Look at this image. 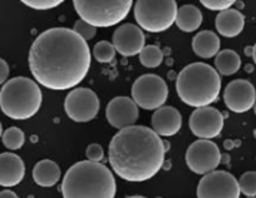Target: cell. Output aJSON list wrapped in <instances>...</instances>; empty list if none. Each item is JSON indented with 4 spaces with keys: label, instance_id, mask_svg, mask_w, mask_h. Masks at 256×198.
Wrapping results in <instances>:
<instances>
[{
    "label": "cell",
    "instance_id": "obj_36",
    "mask_svg": "<svg viewBox=\"0 0 256 198\" xmlns=\"http://www.w3.org/2000/svg\"><path fill=\"white\" fill-rule=\"evenodd\" d=\"M127 198H146V197H142V196H131V197H127Z\"/></svg>",
    "mask_w": 256,
    "mask_h": 198
},
{
    "label": "cell",
    "instance_id": "obj_17",
    "mask_svg": "<svg viewBox=\"0 0 256 198\" xmlns=\"http://www.w3.org/2000/svg\"><path fill=\"white\" fill-rule=\"evenodd\" d=\"M26 175V166L23 160L14 153L0 155V186L16 187L23 181Z\"/></svg>",
    "mask_w": 256,
    "mask_h": 198
},
{
    "label": "cell",
    "instance_id": "obj_27",
    "mask_svg": "<svg viewBox=\"0 0 256 198\" xmlns=\"http://www.w3.org/2000/svg\"><path fill=\"white\" fill-rule=\"evenodd\" d=\"M73 31L78 34L82 39H84L86 41L92 40L96 36V33H97V29L94 26L90 25L88 23H86L84 20L80 19L74 23V26H73Z\"/></svg>",
    "mask_w": 256,
    "mask_h": 198
},
{
    "label": "cell",
    "instance_id": "obj_39",
    "mask_svg": "<svg viewBox=\"0 0 256 198\" xmlns=\"http://www.w3.org/2000/svg\"><path fill=\"white\" fill-rule=\"evenodd\" d=\"M246 198H256V197H246Z\"/></svg>",
    "mask_w": 256,
    "mask_h": 198
},
{
    "label": "cell",
    "instance_id": "obj_21",
    "mask_svg": "<svg viewBox=\"0 0 256 198\" xmlns=\"http://www.w3.org/2000/svg\"><path fill=\"white\" fill-rule=\"evenodd\" d=\"M174 23L184 33H192L202 24V13L195 5H184L177 10Z\"/></svg>",
    "mask_w": 256,
    "mask_h": 198
},
{
    "label": "cell",
    "instance_id": "obj_37",
    "mask_svg": "<svg viewBox=\"0 0 256 198\" xmlns=\"http://www.w3.org/2000/svg\"><path fill=\"white\" fill-rule=\"evenodd\" d=\"M254 112H255V114H256V103L254 104Z\"/></svg>",
    "mask_w": 256,
    "mask_h": 198
},
{
    "label": "cell",
    "instance_id": "obj_8",
    "mask_svg": "<svg viewBox=\"0 0 256 198\" xmlns=\"http://www.w3.org/2000/svg\"><path fill=\"white\" fill-rule=\"evenodd\" d=\"M168 98V87L161 77L156 74H144L132 85V99L137 107L146 111H157L164 107Z\"/></svg>",
    "mask_w": 256,
    "mask_h": 198
},
{
    "label": "cell",
    "instance_id": "obj_35",
    "mask_svg": "<svg viewBox=\"0 0 256 198\" xmlns=\"http://www.w3.org/2000/svg\"><path fill=\"white\" fill-rule=\"evenodd\" d=\"M3 136V127H2V123H0V138Z\"/></svg>",
    "mask_w": 256,
    "mask_h": 198
},
{
    "label": "cell",
    "instance_id": "obj_16",
    "mask_svg": "<svg viewBox=\"0 0 256 198\" xmlns=\"http://www.w3.org/2000/svg\"><path fill=\"white\" fill-rule=\"evenodd\" d=\"M152 129L161 137H172L181 129L182 117L176 108L164 106L152 116Z\"/></svg>",
    "mask_w": 256,
    "mask_h": 198
},
{
    "label": "cell",
    "instance_id": "obj_13",
    "mask_svg": "<svg viewBox=\"0 0 256 198\" xmlns=\"http://www.w3.org/2000/svg\"><path fill=\"white\" fill-rule=\"evenodd\" d=\"M224 102L234 113H245L256 103L255 87L246 79H235L226 85Z\"/></svg>",
    "mask_w": 256,
    "mask_h": 198
},
{
    "label": "cell",
    "instance_id": "obj_24",
    "mask_svg": "<svg viewBox=\"0 0 256 198\" xmlns=\"http://www.w3.org/2000/svg\"><path fill=\"white\" fill-rule=\"evenodd\" d=\"M2 139H3V144L8 150L16 151L23 147L24 142H26V136L18 127H10L6 132H3Z\"/></svg>",
    "mask_w": 256,
    "mask_h": 198
},
{
    "label": "cell",
    "instance_id": "obj_14",
    "mask_svg": "<svg viewBox=\"0 0 256 198\" xmlns=\"http://www.w3.org/2000/svg\"><path fill=\"white\" fill-rule=\"evenodd\" d=\"M138 117V107L134 99L128 97L113 98L106 108V118L108 123L120 131L134 126Z\"/></svg>",
    "mask_w": 256,
    "mask_h": 198
},
{
    "label": "cell",
    "instance_id": "obj_15",
    "mask_svg": "<svg viewBox=\"0 0 256 198\" xmlns=\"http://www.w3.org/2000/svg\"><path fill=\"white\" fill-rule=\"evenodd\" d=\"M112 41L116 52L123 57H134L142 52L146 38L140 26L134 24H123L114 30Z\"/></svg>",
    "mask_w": 256,
    "mask_h": 198
},
{
    "label": "cell",
    "instance_id": "obj_38",
    "mask_svg": "<svg viewBox=\"0 0 256 198\" xmlns=\"http://www.w3.org/2000/svg\"><path fill=\"white\" fill-rule=\"evenodd\" d=\"M254 137H255V138H256V128H255V131H254Z\"/></svg>",
    "mask_w": 256,
    "mask_h": 198
},
{
    "label": "cell",
    "instance_id": "obj_30",
    "mask_svg": "<svg viewBox=\"0 0 256 198\" xmlns=\"http://www.w3.org/2000/svg\"><path fill=\"white\" fill-rule=\"evenodd\" d=\"M86 156H87L90 162L100 163V161H102L103 157H104V151H103L100 144L92 143L88 146L87 151H86Z\"/></svg>",
    "mask_w": 256,
    "mask_h": 198
},
{
    "label": "cell",
    "instance_id": "obj_28",
    "mask_svg": "<svg viewBox=\"0 0 256 198\" xmlns=\"http://www.w3.org/2000/svg\"><path fill=\"white\" fill-rule=\"evenodd\" d=\"M63 3L62 0H24L23 4L36 10H48Z\"/></svg>",
    "mask_w": 256,
    "mask_h": 198
},
{
    "label": "cell",
    "instance_id": "obj_26",
    "mask_svg": "<svg viewBox=\"0 0 256 198\" xmlns=\"http://www.w3.org/2000/svg\"><path fill=\"white\" fill-rule=\"evenodd\" d=\"M240 192L246 197H256V172L248 171L245 172L238 180Z\"/></svg>",
    "mask_w": 256,
    "mask_h": 198
},
{
    "label": "cell",
    "instance_id": "obj_12",
    "mask_svg": "<svg viewBox=\"0 0 256 198\" xmlns=\"http://www.w3.org/2000/svg\"><path fill=\"white\" fill-rule=\"evenodd\" d=\"M190 129L201 139H212L222 132L224 116L214 107L195 109L190 117Z\"/></svg>",
    "mask_w": 256,
    "mask_h": 198
},
{
    "label": "cell",
    "instance_id": "obj_34",
    "mask_svg": "<svg viewBox=\"0 0 256 198\" xmlns=\"http://www.w3.org/2000/svg\"><path fill=\"white\" fill-rule=\"evenodd\" d=\"M245 52L248 55H252V46H248Z\"/></svg>",
    "mask_w": 256,
    "mask_h": 198
},
{
    "label": "cell",
    "instance_id": "obj_1",
    "mask_svg": "<svg viewBox=\"0 0 256 198\" xmlns=\"http://www.w3.org/2000/svg\"><path fill=\"white\" fill-rule=\"evenodd\" d=\"M87 41L73 29L52 28L36 36L29 50V68L36 82L52 90L77 87L90 68Z\"/></svg>",
    "mask_w": 256,
    "mask_h": 198
},
{
    "label": "cell",
    "instance_id": "obj_25",
    "mask_svg": "<svg viewBox=\"0 0 256 198\" xmlns=\"http://www.w3.org/2000/svg\"><path fill=\"white\" fill-rule=\"evenodd\" d=\"M114 55H116L114 46H113V44H110V41L107 40L98 41V43L94 45V48H93V57H94L96 60L100 63L112 62Z\"/></svg>",
    "mask_w": 256,
    "mask_h": 198
},
{
    "label": "cell",
    "instance_id": "obj_18",
    "mask_svg": "<svg viewBox=\"0 0 256 198\" xmlns=\"http://www.w3.org/2000/svg\"><path fill=\"white\" fill-rule=\"evenodd\" d=\"M215 25L218 34L225 38H235L245 26V16L236 9H228L218 13L215 19Z\"/></svg>",
    "mask_w": 256,
    "mask_h": 198
},
{
    "label": "cell",
    "instance_id": "obj_31",
    "mask_svg": "<svg viewBox=\"0 0 256 198\" xmlns=\"http://www.w3.org/2000/svg\"><path fill=\"white\" fill-rule=\"evenodd\" d=\"M9 77V65L4 59L0 58V85L6 84Z\"/></svg>",
    "mask_w": 256,
    "mask_h": 198
},
{
    "label": "cell",
    "instance_id": "obj_7",
    "mask_svg": "<svg viewBox=\"0 0 256 198\" xmlns=\"http://www.w3.org/2000/svg\"><path fill=\"white\" fill-rule=\"evenodd\" d=\"M177 10L174 0H138L134 8L138 25L150 33H161L171 28L176 21Z\"/></svg>",
    "mask_w": 256,
    "mask_h": 198
},
{
    "label": "cell",
    "instance_id": "obj_33",
    "mask_svg": "<svg viewBox=\"0 0 256 198\" xmlns=\"http://www.w3.org/2000/svg\"><path fill=\"white\" fill-rule=\"evenodd\" d=\"M251 57H252L254 62H255V64H256V44L252 46V55H251Z\"/></svg>",
    "mask_w": 256,
    "mask_h": 198
},
{
    "label": "cell",
    "instance_id": "obj_9",
    "mask_svg": "<svg viewBox=\"0 0 256 198\" xmlns=\"http://www.w3.org/2000/svg\"><path fill=\"white\" fill-rule=\"evenodd\" d=\"M186 165L196 175L214 172L221 163V152L218 144L208 139L194 142L186 151Z\"/></svg>",
    "mask_w": 256,
    "mask_h": 198
},
{
    "label": "cell",
    "instance_id": "obj_20",
    "mask_svg": "<svg viewBox=\"0 0 256 198\" xmlns=\"http://www.w3.org/2000/svg\"><path fill=\"white\" fill-rule=\"evenodd\" d=\"M60 168L54 161L43 160L33 168V180L38 186L44 188L53 187L60 180Z\"/></svg>",
    "mask_w": 256,
    "mask_h": 198
},
{
    "label": "cell",
    "instance_id": "obj_6",
    "mask_svg": "<svg viewBox=\"0 0 256 198\" xmlns=\"http://www.w3.org/2000/svg\"><path fill=\"white\" fill-rule=\"evenodd\" d=\"M76 11L82 20L97 28H110L124 20L131 11L132 0H108V1H73Z\"/></svg>",
    "mask_w": 256,
    "mask_h": 198
},
{
    "label": "cell",
    "instance_id": "obj_19",
    "mask_svg": "<svg viewBox=\"0 0 256 198\" xmlns=\"http://www.w3.org/2000/svg\"><path fill=\"white\" fill-rule=\"evenodd\" d=\"M220 39L214 31L202 30L192 39V49L196 55L204 59L216 57L220 50Z\"/></svg>",
    "mask_w": 256,
    "mask_h": 198
},
{
    "label": "cell",
    "instance_id": "obj_10",
    "mask_svg": "<svg viewBox=\"0 0 256 198\" xmlns=\"http://www.w3.org/2000/svg\"><path fill=\"white\" fill-rule=\"evenodd\" d=\"M100 99L92 89L76 88L64 101V111L72 121L78 123L90 122L100 112Z\"/></svg>",
    "mask_w": 256,
    "mask_h": 198
},
{
    "label": "cell",
    "instance_id": "obj_3",
    "mask_svg": "<svg viewBox=\"0 0 256 198\" xmlns=\"http://www.w3.org/2000/svg\"><path fill=\"white\" fill-rule=\"evenodd\" d=\"M116 180L102 163L80 161L67 171L62 182L63 198H114Z\"/></svg>",
    "mask_w": 256,
    "mask_h": 198
},
{
    "label": "cell",
    "instance_id": "obj_2",
    "mask_svg": "<svg viewBox=\"0 0 256 198\" xmlns=\"http://www.w3.org/2000/svg\"><path fill=\"white\" fill-rule=\"evenodd\" d=\"M164 141L144 126H132L114 134L108 160L113 172L128 182H144L160 172L166 153Z\"/></svg>",
    "mask_w": 256,
    "mask_h": 198
},
{
    "label": "cell",
    "instance_id": "obj_4",
    "mask_svg": "<svg viewBox=\"0 0 256 198\" xmlns=\"http://www.w3.org/2000/svg\"><path fill=\"white\" fill-rule=\"evenodd\" d=\"M180 99L194 108H204L218 101L221 78L215 68L206 63H192L180 72L176 79Z\"/></svg>",
    "mask_w": 256,
    "mask_h": 198
},
{
    "label": "cell",
    "instance_id": "obj_22",
    "mask_svg": "<svg viewBox=\"0 0 256 198\" xmlns=\"http://www.w3.org/2000/svg\"><path fill=\"white\" fill-rule=\"evenodd\" d=\"M215 65L218 73L221 75H232L238 72L241 67V58L236 52L231 49H225L218 52L215 58Z\"/></svg>",
    "mask_w": 256,
    "mask_h": 198
},
{
    "label": "cell",
    "instance_id": "obj_11",
    "mask_svg": "<svg viewBox=\"0 0 256 198\" xmlns=\"http://www.w3.org/2000/svg\"><path fill=\"white\" fill-rule=\"evenodd\" d=\"M198 198H240L238 181L226 171H214L201 178Z\"/></svg>",
    "mask_w": 256,
    "mask_h": 198
},
{
    "label": "cell",
    "instance_id": "obj_5",
    "mask_svg": "<svg viewBox=\"0 0 256 198\" xmlns=\"http://www.w3.org/2000/svg\"><path fill=\"white\" fill-rule=\"evenodd\" d=\"M42 101L40 88L26 77L8 80L0 90V109L14 121H26L36 116Z\"/></svg>",
    "mask_w": 256,
    "mask_h": 198
},
{
    "label": "cell",
    "instance_id": "obj_29",
    "mask_svg": "<svg viewBox=\"0 0 256 198\" xmlns=\"http://www.w3.org/2000/svg\"><path fill=\"white\" fill-rule=\"evenodd\" d=\"M205 8L210 9V10H215V11H225L228 9H231V6L235 4L234 0H202L201 1Z\"/></svg>",
    "mask_w": 256,
    "mask_h": 198
},
{
    "label": "cell",
    "instance_id": "obj_23",
    "mask_svg": "<svg viewBox=\"0 0 256 198\" xmlns=\"http://www.w3.org/2000/svg\"><path fill=\"white\" fill-rule=\"evenodd\" d=\"M140 62L144 68H157L164 62L162 50L156 45H147L140 53Z\"/></svg>",
    "mask_w": 256,
    "mask_h": 198
},
{
    "label": "cell",
    "instance_id": "obj_32",
    "mask_svg": "<svg viewBox=\"0 0 256 198\" xmlns=\"http://www.w3.org/2000/svg\"><path fill=\"white\" fill-rule=\"evenodd\" d=\"M0 198H18L16 192L10 190H4L0 192Z\"/></svg>",
    "mask_w": 256,
    "mask_h": 198
}]
</instances>
